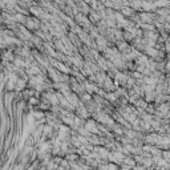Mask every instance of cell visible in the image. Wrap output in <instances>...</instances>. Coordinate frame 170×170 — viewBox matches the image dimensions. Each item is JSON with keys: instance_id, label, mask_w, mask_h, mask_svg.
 Returning <instances> with one entry per match:
<instances>
[{"instance_id": "obj_2", "label": "cell", "mask_w": 170, "mask_h": 170, "mask_svg": "<svg viewBox=\"0 0 170 170\" xmlns=\"http://www.w3.org/2000/svg\"><path fill=\"white\" fill-rule=\"evenodd\" d=\"M146 53H148L149 57L155 59V57L158 56V53H160V50H157L155 48H146Z\"/></svg>"}, {"instance_id": "obj_1", "label": "cell", "mask_w": 170, "mask_h": 170, "mask_svg": "<svg viewBox=\"0 0 170 170\" xmlns=\"http://www.w3.org/2000/svg\"><path fill=\"white\" fill-rule=\"evenodd\" d=\"M145 141L148 142V144H150V146L151 145H157V142H158V134H157V133H150V134L146 135Z\"/></svg>"}, {"instance_id": "obj_4", "label": "cell", "mask_w": 170, "mask_h": 170, "mask_svg": "<svg viewBox=\"0 0 170 170\" xmlns=\"http://www.w3.org/2000/svg\"><path fill=\"white\" fill-rule=\"evenodd\" d=\"M166 43H169V44H170V35H169V37H167V40H166Z\"/></svg>"}, {"instance_id": "obj_3", "label": "cell", "mask_w": 170, "mask_h": 170, "mask_svg": "<svg viewBox=\"0 0 170 170\" xmlns=\"http://www.w3.org/2000/svg\"><path fill=\"white\" fill-rule=\"evenodd\" d=\"M165 52H166L167 55H170V44L169 43H165Z\"/></svg>"}]
</instances>
